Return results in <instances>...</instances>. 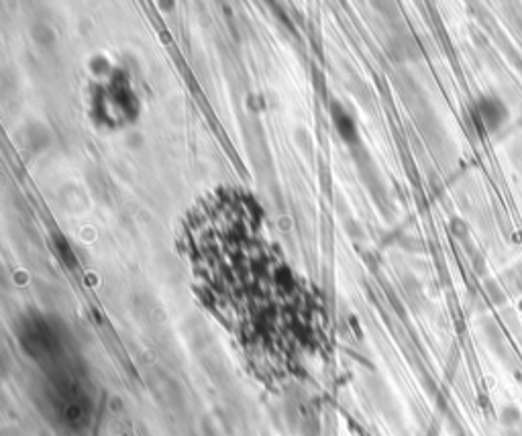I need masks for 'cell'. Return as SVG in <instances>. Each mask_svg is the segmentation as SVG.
<instances>
[{
  "instance_id": "1",
  "label": "cell",
  "mask_w": 522,
  "mask_h": 436,
  "mask_svg": "<svg viewBox=\"0 0 522 436\" xmlns=\"http://www.w3.org/2000/svg\"><path fill=\"white\" fill-rule=\"evenodd\" d=\"M476 115L477 121H479V127L486 133L500 131L508 121L506 105L500 98H496V96H484V98H479V102L476 106Z\"/></svg>"
}]
</instances>
